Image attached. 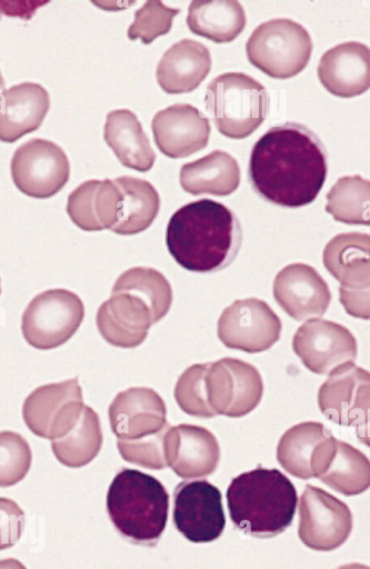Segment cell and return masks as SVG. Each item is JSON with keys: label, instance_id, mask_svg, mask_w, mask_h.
I'll list each match as a JSON object with an SVG mask.
<instances>
[{"label": "cell", "instance_id": "277c9868", "mask_svg": "<svg viewBox=\"0 0 370 569\" xmlns=\"http://www.w3.org/2000/svg\"><path fill=\"white\" fill-rule=\"evenodd\" d=\"M169 495L153 476L122 468L107 493V511L118 533L130 543L156 547L166 529Z\"/></svg>", "mask_w": 370, "mask_h": 569}, {"label": "cell", "instance_id": "b9f144b4", "mask_svg": "<svg viewBox=\"0 0 370 569\" xmlns=\"http://www.w3.org/2000/svg\"><path fill=\"white\" fill-rule=\"evenodd\" d=\"M336 569H369V567L366 565H362V563L352 562V563L342 565Z\"/></svg>", "mask_w": 370, "mask_h": 569}, {"label": "cell", "instance_id": "836d02e7", "mask_svg": "<svg viewBox=\"0 0 370 569\" xmlns=\"http://www.w3.org/2000/svg\"><path fill=\"white\" fill-rule=\"evenodd\" d=\"M207 363H196L187 368L178 378L174 398L180 409L193 417L212 418L216 416L208 402L206 377Z\"/></svg>", "mask_w": 370, "mask_h": 569}, {"label": "cell", "instance_id": "e0dca14e", "mask_svg": "<svg viewBox=\"0 0 370 569\" xmlns=\"http://www.w3.org/2000/svg\"><path fill=\"white\" fill-rule=\"evenodd\" d=\"M167 467L183 479L207 477L214 472L220 460L216 437L194 425L170 427L164 437Z\"/></svg>", "mask_w": 370, "mask_h": 569}, {"label": "cell", "instance_id": "ab89813d", "mask_svg": "<svg viewBox=\"0 0 370 569\" xmlns=\"http://www.w3.org/2000/svg\"><path fill=\"white\" fill-rule=\"evenodd\" d=\"M340 302L354 318L369 319V290L339 289Z\"/></svg>", "mask_w": 370, "mask_h": 569}, {"label": "cell", "instance_id": "7c38bea8", "mask_svg": "<svg viewBox=\"0 0 370 569\" xmlns=\"http://www.w3.org/2000/svg\"><path fill=\"white\" fill-rule=\"evenodd\" d=\"M352 530L349 507L334 496L307 485L300 498V540L316 551H331L343 545Z\"/></svg>", "mask_w": 370, "mask_h": 569}, {"label": "cell", "instance_id": "603a6c76", "mask_svg": "<svg viewBox=\"0 0 370 569\" xmlns=\"http://www.w3.org/2000/svg\"><path fill=\"white\" fill-rule=\"evenodd\" d=\"M50 107L47 90L33 82H23L0 93V140L14 142L37 130Z\"/></svg>", "mask_w": 370, "mask_h": 569}, {"label": "cell", "instance_id": "7bdbcfd3", "mask_svg": "<svg viewBox=\"0 0 370 569\" xmlns=\"http://www.w3.org/2000/svg\"><path fill=\"white\" fill-rule=\"evenodd\" d=\"M3 89H4V81H3V78L0 72V93L3 91Z\"/></svg>", "mask_w": 370, "mask_h": 569}, {"label": "cell", "instance_id": "30bf717a", "mask_svg": "<svg viewBox=\"0 0 370 569\" xmlns=\"http://www.w3.org/2000/svg\"><path fill=\"white\" fill-rule=\"evenodd\" d=\"M206 383L208 402L216 416H246L259 405L263 393L257 368L236 358L209 362Z\"/></svg>", "mask_w": 370, "mask_h": 569}, {"label": "cell", "instance_id": "8992f818", "mask_svg": "<svg viewBox=\"0 0 370 569\" xmlns=\"http://www.w3.org/2000/svg\"><path fill=\"white\" fill-rule=\"evenodd\" d=\"M248 60L271 78L288 79L301 72L312 53V40L300 23L277 18L259 24L246 43Z\"/></svg>", "mask_w": 370, "mask_h": 569}, {"label": "cell", "instance_id": "ac0fdd59", "mask_svg": "<svg viewBox=\"0 0 370 569\" xmlns=\"http://www.w3.org/2000/svg\"><path fill=\"white\" fill-rule=\"evenodd\" d=\"M151 128L159 150L173 159L203 149L211 131L209 119L188 103H176L158 111Z\"/></svg>", "mask_w": 370, "mask_h": 569}, {"label": "cell", "instance_id": "8fae6325", "mask_svg": "<svg viewBox=\"0 0 370 569\" xmlns=\"http://www.w3.org/2000/svg\"><path fill=\"white\" fill-rule=\"evenodd\" d=\"M172 518L176 529L189 541H214L226 527L220 490L204 479L180 482L173 491Z\"/></svg>", "mask_w": 370, "mask_h": 569}, {"label": "cell", "instance_id": "f546056e", "mask_svg": "<svg viewBox=\"0 0 370 569\" xmlns=\"http://www.w3.org/2000/svg\"><path fill=\"white\" fill-rule=\"evenodd\" d=\"M122 192L121 211L114 233L129 236L148 229L156 219L160 198L147 180L122 176L114 179Z\"/></svg>", "mask_w": 370, "mask_h": 569}, {"label": "cell", "instance_id": "44dd1931", "mask_svg": "<svg viewBox=\"0 0 370 569\" xmlns=\"http://www.w3.org/2000/svg\"><path fill=\"white\" fill-rule=\"evenodd\" d=\"M317 71L322 86L333 96H359L370 86L369 48L357 41L339 43L322 54Z\"/></svg>", "mask_w": 370, "mask_h": 569}, {"label": "cell", "instance_id": "9c48e42d", "mask_svg": "<svg viewBox=\"0 0 370 569\" xmlns=\"http://www.w3.org/2000/svg\"><path fill=\"white\" fill-rule=\"evenodd\" d=\"M83 406L81 387L72 378L36 388L24 399L22 417L32 433L54 440L76 425Z\"/></svg>", "mask_w": 370, "mask_h": 569}, {"label": "cell", "instance_id": "83f0119b", "mask_svg": "<svg viewBox=\"0 0 370 569\" xmlns=\"http://www.w3.org/2000/svg\"><path fill=\"white\" fill-rule=\"evenodd\" d=\"M246 22L244 9L237 0H193L188 9L190 31L217 43L234 40Z\"/></svg>", "mask_w": 370, "mask_h": 569}, {"label": "cell", "instance_id": "7a4b0ae2", "mask_svg": "<svg viewBox=\"0 0 370 569\" xmlns=\"http://www.w3.org/2000/svg\"><path fill=\"white\" fill-rule=\"evenodd\" d=\"M241 227L224 204L200 199L179 208L170 218L166 243L172 258L193 272L228 267L241 246Z\"/></svg>", "mask_w": 370, "mask_h": 569}, {"label": "cell", "instance_id": "f35d334b", "mask_svg": "<svg viewBox=\"0 0 370 569\" xmlns=\"http://www.w3.org/2000/svg\"><path fill=\"white\" fill-rule=\"evenodd\" d=\"M24 528V512L20 506L0 497V550L14 546Z\"/></svg>", "mask_w": 370, "mask_h": 569}, {"label": "cell", "instance_id": "ee69618b", "mask_svg": "<svg viewBox=\"0 0 370 569\" xmlns=\"http://www.w3.org/2000/svg\"><path fill=\"white\" fill-rule=\"evenodd\" d=\"M0 292H1V288H0Z\"/></svg>", "mask_w": 370, "mask_h": 569}, {"label": "cell", "instance_id": "4fadbf2b", "mask_svg": "<svg viewBox=\"0 0 370 569\" xmlns=\"http://www.w3.org/2000/svg\"><path fill=\"white\" fill-rule=\"evenodd\" d=\"M70 174L63 150L49 140L31 139L21 144L11 160L16 187L32 198H49L59 192Z\"/></svg>", "mask_w": 370, "mask_h": 569}, {"label": "cell", "instance_id": "d6a6232c", "mask_svg": "<svg viewBox=\"0 0 370 569\" xmlns=\"http://www.w3.org/2000/svg\"><path fill=\"white\" fill-rule=\"evenodd\" d=\"M369 180L341 177L327 193L326 211L339 222L369 226Z\"/></svg>", "mask_w": 370, "mask_h": 569}, {"label": "cell", "instance_id": "7402d4cb", "mask_svg": "<svg viewBox=\"0 0 370 569\" xmlns=\"http://www.w3.org/2000/svg\"><path fill=\"white\" fill-rule=\"evenodd\" d=\"M96 322L103 339L120 348L141 345L154 323L148 306L128 292H111L99 307Z\"/></svg>", "mask_w": 370, "mask_h": 569}, {"label": "cell", "instance_id": "f1b7e54d", "mask_svg": "<svg viewBox=\"0 0 370 569\" xmlns=\"http://www.w3.org/2000/svg\"><path fill=\"white\" fill-rule=\"evenodd\" d=\"M331 432L320 422L307 421L288 429L279 440L277 460L290 475L308 480L313 478L314 456Z\"/></svg>", "mask_w": 370, "mask_h": 569}, {"label": "cell", "instance_id": "4316f807", "mask_svg": "<svg viewBox=\"0 0 370 569\" xmlns=\"http://www.w3.org/2000/svg\"><path fill=\"white\" fill-rule=\"evenodd\" d=\"M179 178L186 192L223 197L239 187L240 168L230 153L214 150L196 161L184 163Z\"/></svg>", "mask_w": 370, "mask_h": 569}, {"label": "cell", "instance_id": "e575fe53", "mask_svg": "<svg viewBox=\"0 0 370 569\" xmlns=\"http://www.w3.org/2000/svg\"><path fill=\"white\" fill-rule=\"evenodd\" d=\"M32 462L28 441L13 431H0V487H10L21 481Z\"/></svg>", "mask_w": 370, "mask_h": 569}, {"label": "cell", "instance_id": "4dcf8cb0", "mask_svg": "<svg viewBox=\"0 0 370 569\" xmlns=\"http://www.w3.org/2000/svg\"><path fill=\"white\" fill-rule=\"evenodd\" d=\"M102 431L97 412L83 406L76 425L62 437L51 440L54 457L62 465L80 468L91 462L102 446Z\"/></svg>", "mask_w": 370, "mask_h": 569}, {"label": "cell", "instance_id": "3957f363", "mask_svg": "<svg viewBox=\"0 0 370 569\" xmlns=\"http://www.w3.org/2000/svg\"><path fill=\"white\" fill-rule=\"evenodd\" d=\"M226 498L233 525L256 538L282 533L291 525L298 502L291 480L278 469L261 466L234 477Z\"/></svg>", "mask_w": 370, "mask_h": 569}, {"label": "cell", "instance_id": "60d3db41", "mask_svg": "<svg viewBox=\"0 0 370 569\" xmlns=\"http://www.w3.org/2000/svg\"><path fill=\"white\" fill-rule=\"evenodd\" d=\"M0 569H27L22 562L14 558L0 560Z\"/></svg>", "mask_w": 370, "mask_h": 569}, {"label": "cell", "instance_id": "5b68a950", "mask_svg": "<svg viewBox=\"0 0 370 569\" xmlns=\"http://www.w3.org/2000/svg\"><path fill=\"white\" fill-rule=\"evenodd\" d=\"M204 102L218 131L231 139H243L256 131L269 111L266 88L242 72H227L208 86Z\"/></svg>", "mask_w": 370, "mask_h": 569}, {"label": "cell", "instance_id": "d6986e66", "mask_svg": "<svg viewBox=\"0 0 370 569\" xmlns=\"http://www.w3.org/2000/svg\"><path fill=\"white\" fill-rule=\"evenodd\" d=\"M111 430L118 439H139L163 429L167 408L152 389L133 387L119 392L109 407Z\"/></svg>", "mask_w": 370, "mask_h": 569}, {"label": "cell", "instance_id": "52a82bcc", "mask_svg": "<svg viewBox=\"0 0 370 569\" xmlns=\"http://www.w3.org/2000/svg\"><path fill=\"white\" fill-rule=\"evenodd\" d=\"M84 317L81 299L66 289H50L37 295L27 306L21 331L26 341L39 350L54 349L67 342Z\"/></svg>", "mask_w": 370, "mask_h": 569}, {"label": "cell", "instance_id": "1f68e13d", "mask_svg": "<svg viewBox=\"0 0 370 569\" xmlns=\"http://www.w3.org/2000/svg\"><path fill=\"white\" fill-rule=\"evenodd\" d=\"M112 292H128L141 299L150 309L154 323L168 313L172 303L170 283L161 272L148 267H134L122 272Z\"/></svg>", "mask_w": 370, "mask_h": 569}, {"label": "cell", "instance_id": "2e32d148", "mask_svg": "<svg viewBox=\"0 0 370 569\" xmlns=\"http://www.w3.org/2000/svg\"><path fill=\"white\" fill-rule=\"evenodd\" d=\"M273 297L297 321L320 318L331 300L327 282L306 263H291L278 272L273 281Z\"/></svg>", "mask_w": 370, "mask_h": 569}, {"label": "cell", "instance_id": "d4e9b609", "mask_svg": "<svg viewBox=\"0 0 370 569\" xmlns=\"http://www.w3.org/2000/svg\"><path fill=\"white\" fill-rule=\"evenodd\" d=\"M368 233L348 232L334 236L323 249L326 269L340 282L342 290H369Z\"/></svg>", "mask_w": 370, "mask_h": 569}, {"label": "cell", "instance_id": "cb8c5ba5", "mask_svg": "<svg viewBox=\"0 0 370 569\" xmlns=\"http://www.w3.org/2000/svg\"><path fill=\"white\" fill-rule=\"evenodd\" d=\"M211 69V54L201 42L182 39L172 44L157 66V81L167 93L194 90Z\"/></svg>", "mask_w": 370, "mask_h": 569}, {"label": "cell", "instance_id": "6da1fadb", "mask_svg": "<svg viewBox=\"0 0 370 569\" xmlns=\"http://www.w3.org/2000/svg\"><path fill=\"white\" fill-rule=\"evenodd\" d=\"M328 172L321 140L306 126L270 128L251 150L249 179L254 191L278 206L298 208L319 194Z\"/></svg>", "mask_w": 370, "mask_h": 569}, {"label": "cell", "instance_id": "ba28073f", "mask_svg": "<svg viewBox=\"0 0 370 569\" xmlns=\"http://www.w3.org/2000/svg\"><path fill=\"white\" fill-rule=\"evenodd\" d=\"M369 372L347 362L328 375L318 391V405L329 420L354 427L359 439L368 445Z\"/></svg>", "mask_w": 370, "mask_h": 569}, {"label": "cell", "instance_id": "9a60e30c", "mask_svg": "<svg viewBox=\"0 0 370 569\" xmlns=\"http://www.w3.org/2000/svg\"><path fill=\"white\" fill-rule=\"evenodd\" d=\"M292 348L306 368L317 375H329L343 363L354 362L358 349L350 330L320 318L298 328Z\"/></svg>", "mask_w": 370, "mask_h": 569}, {"label": "cell", "instance_id": "484cf974", "mask_svg": "<svg viewBox=\"0 0 370 569\" xmlns=\"http://www.w3.org/2000/svg\"><path fill=\"white\" fill-rule=\"evenodd\" d=\"M103 137L123 166L140 172L152 168L156 153L132 111L128 109L110 111L106 118Z\"/></svg>", "mask_w": 370, "mask_h": 569}, {"label": "cell", "instance_id": "74e56055", "mask_svg": "<svg viewBox=\"0 0 370 569\" xmlns=\"http://www.w3.org/2000/svg\"><path fill=\"white\" fill-rule=\"evenodd\" d=\"M100 180H88L78 186L68 197L67 212L79 228L100 231L93 208V198Z\"/></svg>", "mask_w": 370, "mask_h": 569}, {"label": "cell", "instance_id": "d590c367", "mask_svg": "<svg viewBox=\"0 0 370 569\" xmlns=\"http://www.w3.org/2000/svg\"><path fill=\"white\" fill-rule=\"evenodd\" d=\"M179 11L161 1H147L134 13L133 22L128 29L129 39L151 43L156 38L170 31L173 18Z\"/></svg>", "mask_w": 370, "mask_h": 569}, {"label": "cell", "instance_id": "8d00e7d4", "mask_svg": "<svg viewBox=\"0 0 370 569\" xmlns=\"http://www.w3.org/2000/svg\"><path fill=\"white\" fill-rule=\"evenodd\" d=\"M169 423L160 431L132 440L118 439L117 447L123 460L147 469L160 470L167 467L164 437Z\"/></svg>", "mask_w": 370, "mask_h": 569}, {"label": "cell", "instance_id": "5bb4252c", "mask_svg": "<svg viewBox=\"0 0 370 569\" xmlns=\"http://www.w3.org/2000/svg\"><path fill=\"white\" fill-rule=\"evenodd\" d=\"M217 332L226 347L257 353L279 340L281 321L263 300L239 299L222 311Z\"/></svg>", "mask_w": 370, "mask_h": 569}, {"label": "cell", "instance_id": "ffe728a7", "mask_svg": "<svg viewBox=\"0 0 370 569\" xmlns=\"http://www.w3.org/2000/svg\"><path fill=\"white\" fill-rule=\"evenodd\" d=\"M312 472L314 478L344 496L362 493L370 485L369 459L360 450L333 436L319 447Z\"/></svg>", "mask_w": 370, "mask_h": 569}]
</instances>
